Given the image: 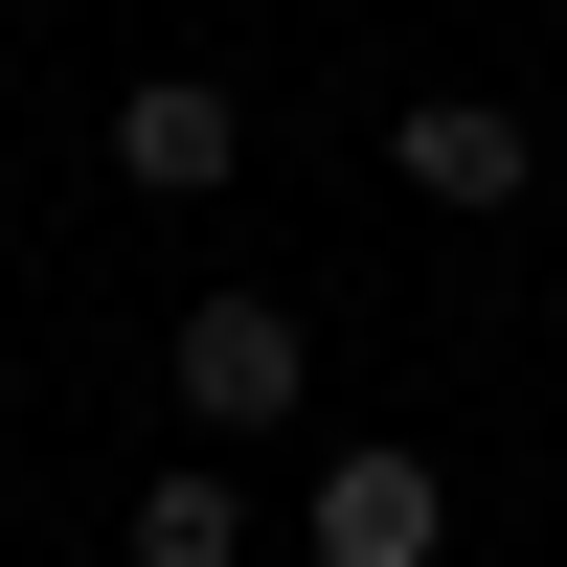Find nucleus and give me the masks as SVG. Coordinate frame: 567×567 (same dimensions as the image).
I'll return each mask as SVG.
<instances>
[{
	"label": "nucleus",
	"mask_w": 567,
	"mask_h": 567,
	"mask_svg": "<svg viewBox=\"0 0 567 567\" xmlns=\"http://www.w3.org/2000/svg\"><path fill=\"white\" fill-rule=\"evenodd\" d=\"M159 363H182V409H205L227 454H250L272 409L318 386V341H296V318H272V296H182V341H159Z\"/></svg>",
	"instance_id": "obj_1"
},
{
	"label": "nucleus",
	"mask_w": 567,
	"mask_h": 567,
	"mask_svg": "<svg viewBox=\"0 0 567 567\" xmlns=\"http://www.w3.org/2000/svg\"><path fill=\"white\" fill-rule=\"evenodd\" d=\"M432 545H454L432 454H341V477H318V567H432Z\"/></svg>",
	"instance_id": "obj_3"
},
{
	"label": "nucleus",
	"mask_w": 567,
	"mask_h": 567,
	"mask_svg": "<svg viewBox=\"0 0 567 567\" xmlns=\"http://www.w3.org/2000/svg\"><path fill=\"white\" fill-rule=\"evenodd\" d=\"M545 136L499 114V91H409V205H523Z\"/></svg>",
	"instance_id": "obj_4"
},
{
	"label": "nucleus",
	"mask_w": 567,
	"mask_h": 567,
	"mask_svg": "<svg viewBox=\"0 0 567 567\" xmlns=\"http://www.w3.org/2000/svg\"><path fill=\"white\" fill-rule=\"evenodd\" d=\"M227 159H250V114H227L205 69H136V91H114V182H136V205H205Z\"/></svg>",
	"instance_id": "obj_2"
},
{
	"label": "nucleus",
	"mask_w": 567,
	"mask_h": 567,
	"mask_svg": "<svg viewBox=\"0 0 567 567\" xmlns=\"http://www.w3.org/2000/svg\"><path fill=\"white\" fill-rule=\"evenodd\" d=\"M136 567H227L250 545V499H227V454H182V477H136V523H114Z\"/></svg>",
	"instance_id": "obj_5"
}]
</instances>
